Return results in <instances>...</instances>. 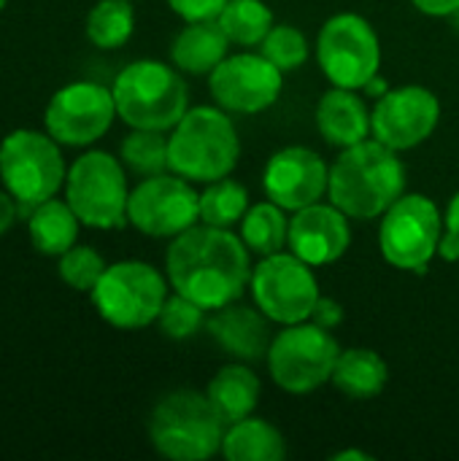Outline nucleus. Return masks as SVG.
<instances>
[{
	"instance_id": "6ab92c4d",
	"label": "nucleus",
	"mask_w": 459,
	"mask_h": 461,
	"mask_svg": "<svg viewBox=\"0 0 459 461\" xmlns=\"http://www.w3.org/2000/svg\"><path fill=\"white\" fill-rule=\"evenodd\" d=\"M206 330L211 335V340L235 362H260L268 357L271 348V319L254 305H241L238 300L216 308L208 321Z\"/></svg>"
},
{
	"instance_id": "20e7f679",
	"label": "nucleus",
	"mask_w": 459,
	"mask_h": 461,
	"mask_svg": "<svg viewBox=\"0 0 459 461\" xmlns=\"http://www.w3.org/2000/svg\"><path fill=\"white\" fill-rule=\"evenodd\" d=\"M114 103L130 130L170 132L189 108V89L176 65L135 59L114 78Z\"/></svg>"
},
{
	"instance_id": "f257e3e1",
	"label": "nucleus",
	"mask_w": 459,
	"mask_h": 461,
	"mask_svg": "<svg viewBox=\"0 0 459 461\" xmlns=\"http://www.w3.org/2000/svg\"><path fill=\"white\" fill-rule=\"evenodd\" d=\"M252 251L238 232L195 224L170 238L165 251V276L173 292L195 300L206 311L225 308L249 286Z\"/></svg>"
},
{
	"instance_id": "c756f323",
	"label": "nucleus",
	"mask_w": 459,
	"mask_h": 461,
	"mask_svg": "<svg viewBox=\"0 0 459 461\" xmlns=\"http://www.w3.org/2000/svg\"><path fill=\"white\" fill-rule=\"evenodd\" d=\"M119 159L141 178L168 173V135L160 130H133L119 146Z\"/></svg>"
},
{
	"instance_id": "4468645a",
	"label": "nucleus",
	"mask_w": 459,
	"mask_h": 461,
	"mask_svg": "<svg viewBox=\"0 0 459 461\" xmlns=\"http://www.w3.org/2000/svg\"><path fill=\"white\" fill-rule=\"evenodd\" d=\"M114 92L97 81H73L60 86L43 113L46 132L60 146H92L116 119Z\"/></svg>"
},
{
	"instance_id": "f03ea898",
	"label": "nucleus",
	"mask_w": 459,
	"mask_h": 461,
	"mask_svg": "<svg viewBox=\"0 0 459 461\" xmlns=\"http://www.w3.org/2000/svg\"><path fill=\"white\" fill-rule=\"evenodd\" d=\"M398 154L400 151L376 138L341 149L330 165V203L357 221L384 216V211L406 194V165Z\"/></svg>"
},
{
	"instance_id": "a878e982",
	"label": "nucleus",
	"mask_w": 459,
	"mask_h": 461,
	"mask_svg": "<svg viewBox=\"0 0 459 461\" xmlns=\"http://www.w3.org/2000/svg\"><path fill=\"white\" fill-rule=\"evenodd\" d=\"M289 211H284L281 205H276L273 200L265 203H254L249 205L246 216L241 219V240L246 243V249L257 257H271L287 249L289 240Z\"/></svg>"
},
{
	"instance_id": "ea45409f",
	"label": "nucleus",
	"mask_w": 459,
	"mask_h": 461,
	"mask_svg": "<svg viewBox=\"0 0 459 461\" xmlns=\"http://www.w3.org/2000/svg\"><path fill=\"white\" fill-rule=\"evenodd\" d=\"M387 89H390V86H387V81H384L381 76H376V78H371V84H368V86H365L363 92H368L371 97H381V95H384Z\"/></svg>"
},
{
	"instance_id": "cd10ccee",
	"label": "nucleus",
	"mask_w": 459,
	"mask_h": 461,
	"mask_svg": "<svg viewBox=\"0 0 459 461\" xmlns=\"http://www.w3.org/2000/svg\"><path fill=\"white\" fill-rule=\"evenodd\" d=\"M249 211V192L241 181L225 176L219 181L203 184L200 192V224L233 230Z\"/></svg>"
},
{
	"instance_id": "58836bf2",
	"label": "nucleus",
	"mask_w": 459,
	"mask_h": 461,
	"mask_svg": "<svg viewBox=\"0 0 459 461\" xmlns=\"http://www.w3.org/2000/svg\"><path fill=\"white\" fill-rule=\"evenodd\" d=\"M333 461H349V459H354V461H373V456L371 454H365V451H338V454H333L330 456Z\"/></svg>"
},
{
	"instance_id": "473e14b6",
	"label": "nucleus",
	"mask_w": 459,
	"mask_h": 461,
	"mask_svg": "<svg viewBox=\"0 0 459 461\" xmlns=\"http://www.w3.org/2000/svg\"><path fill=\"white\" fill-rule=\"evenodd\" d=\"M106 267L108 265H106L103 254L95 251L92 246H73L57 262V273L62 278V284H68L73 292H87V294L95 289V284L100 281Z\"/></svg>"
},
{
	"instance_id": "f704fd0d",
	"label": "nucleus",
	"mask_w": 459,
	"mask_h": 461,
	"mask_svg": "<svg viewBox=\"0 0 459 461\" xmlns=\"http://www.w3.org/2000/svg\"><path fill=\"white\" fill-rule=\"evenodd\" d=\"M168 5L184 22H203V19H216L227 5V0H168Z\"/></svg>"
},
{
	"instance_id": "1a4fd4ad",
	"label": "nucleus",
	"mask_w": 459,
	"mask_h": 461,
	"mask_svg": "<svg viewBox=\"0 0 459 461\" xmlns=\"http://www.w3.org/2000/svg\"><path fill=\"white\" fill-rule=\"evenodd\" d=\"M444 213L427 194H400L381 216L379 249L387 265L403 273H425L438 257Z\"/></svg>"
},
{
	"instance_id": "9b49d317",
	"label": "nucleus",
	"mask_w": 459,
	"mask_h": 461,
	"mask_svg": "<svg viewBox=\"0 0 459 461\" xmlns=\"http://www.w3.org/2000/svg\"><path fill=\"white\" fill-rule=\"evenodd\" d=\"M317 62L333 86L363 92L381 68L376 27L354 11L330 16L317 35Z\"/></svg>"
},
{
	"instance_id": "f8f14e48",
	"label": "nucleus",
	"mask_w": 459,
	"mask_h": 461,
	"mask_svg": "<svg viewBox=\"0 0 459 461\" xmlns=\"http://www.w3.org/2000/svg\"><path fill=\"white\" fill-rule=\"evenodd\" d=\"M249 289L254 305L281 327L308 321L317 300L322 297L314 267L292 251L260 257L252 267Z\"/></svg>"
},
{
	"instance_id": "412c9836",
	"label": "nucleus",
	"mask_w": 459,
	"mask_h": 461,
	"mask_svg": "<svg viewBox=\"0 0 459 461\" xmlns=\"http://www.w3.org/2000/svg\"><path fill=\"white\" fill-rule=\"evenodd\" d=\"M230 38L219 27L216 19L184 22L179 35L170 43V62L189 76H208L227 54Z\"/></svg>"
},
{
	"instance_id": "79ce46f5",
	"label": "nucleus",
	"mask_w": 459,
	"mask_h": 461,
	"mask_svg": "<svg viewBox=\"0 0 459 461\" xmlns=\"http://www.w3.org/2000/svg\"><path fill=\"white\" fill-rule=\"evenodd\" d=\"M5 5H8V0H0V11H3Z\"/></svg>"
},
{
	"instance_id": "423d86ee",
	"label": "nucleus",
	"mask_w": 459,
	"mask_h": 461,
	"mask_svg": "<svg viewBox=\"0 0 459 461\" xmlns=\"http://www.w3.org/2000/svg\"><path fill=\"white\" fill-rule=\"evenodd\" d=\"M168 276L141 259H122L106 267L89 292L97 316L116 330H143L157 324L168 300Z\"/></svg>"
},
{
	"instance_id": "ddd939ff",
	"label": "nucleus",
	"mask_w": 459,
	"mask_h": 461,
	"mask_svg": "<svg viewBox=\"0 0 459 461\" xmlns=\"http://www.w3.org/2000/svg\"><path fill=\"white\" fill-rule=\"evenodd\" d=\"M200 221V192L176 173H157L130 189L127 224L149 238H176Z\"/></svg>"
},
{
	"instance_id": "b1692460",
	"label": "nucleus",
	"mask_w": 459,
	"mask_h": 461,
	"mask_svg": "<svg viewBox=\"0 0 459 461\" xmlns=\"http://www.w3.org/2000/svg\"><path fill=\"white\" fill-rule=\"evenodd\" d=\"M78 224L81 219L70 208L68 200L49 197L38 205H32V213L27 219V235L38 254L43 257H62L68 249L78 240Z\"/></svg>"
},
{
	"instance_id": "f3484780",
	"label": "nucleus",
	"mask_w": 459,
	"mask_h": 461,
	"mask_svg": "<svg viewBox=\"0 0 459 461\" xmlns=\"http://www.w3.org/2000/svg\"><path fill=\"white\" fill-rule=\"evenodd\" d=\"M330 167L319 151L308 146H284L265 162L262 189L265 197L295 213L306 205L319 203L327 194Z\"/></svg>"
},
{
	"instance_id": "5701e85b",
	"label": "nucleus",
	"mask_w": 459,
	"mask_h": 461,
	"mask_svg": "<svg viewBox=\"0 0 459 461\" xmlns=\"http://www.w3.org/2000/svg\"><path fill=\"white\" fill-rule=\"evenodd\" d=\"M330 384L349 400L357 402H368L376 400L387 384H390V367L384 362V357L373 348H344Z\"/></svg>"
},
{
	"instance_id": "c9c22d12",
	"label": "nucleus",
	"mask_w": 459,
	"mask_h": 461,
	"mask_svg": "<svg viewBox=\"0 0 459 461\" xmlns=\"http://www.w3.org/2000/svg\"><path fill=\"white\" fill-rule=\"evenodd\" d=\"M308 321H314V324H319V327H325V330L333 332V330L341 327V321H344V308H341V303L333 300V297H319Z\"/></svg>"
},
{
	"instance_id": "2f4dec72",
	"label": "nucleus",
	"mask_w": 459,
	"mask_h": 461,
	"mask_svg": "<svg viewBox=\"0 0 459 461\" xmlns=\"http://www.w3.org/2000/svg\"><path fill=\"white\" fill-rule=\"evenodd\" d=\"M206 321H208L206 308H200L195 300H189L179 292L168 294V300L157 316L160 332L170 340H189L192 335H197L206 327Z\"/></svg>"
},
{
	"instance_id": "0eeeda50",
	"label": "nucleus",
	"mask_w": 459,
	"mask_h": 461,
	"mask_svg": "<svg viewBox=\"0 0 459 461\" xmlns=\"http://www.w3.org/2000/svg\"><path fill=\"white\" fill-rule=\"evenodd\" d=\"M341 351L344 348L330 330L314 321H300L287 324L273 335L265 365L281 392L311 394L330 384Z\"/></svg>"
},
{
	"instance_id": "9d476101",
	"label": "nucleus",
	"mask_w": 459,
	"mask_h": 461,
	"mask_svg": "<svg viewBox=\"0 0 459 461\" xmlns=\"http://www.w3.org/2000/svg\"><path fill=\"white\" fill-rule=\"evenodd\" d=\"M65 159L60 143L49 132L14 130L0 140V178L3 186L22 205H38L65 186Z\"/></svg>"
},
{
	"instance_id": "a19ab883",
	"label": "nucleus",
	"mask_w": 459,
	"mask_h": 461,
	"mask_svg": "<svg viewBox=\"0 0 459 461\" xmlns=\"http://www.w3.org/2000/svg\"><path fill=\"white\" fill-rule=\"evenodd\" d=\"M446 22L452 24V30H454V32L459 35V8L454 11V14H449V16H446Z\"/></svg>"
},
{
	"instance_id": "4be33fe9",
	"label": "nucleus",
	"mask_w": 459,
	"mask_h": 461,
	"mask_svg": "<svg viewBox=\"0 0 459 461\" xmlns=\"http://www.w3.org/2000/svg\"><path fill=\"white\" fill-rule=\"evenodd\" d=\"M206 397L219 419L230 427L246 416H254L262 397V384L249 362H230L214 373L206 386Z\"/></svg>"
},
{
	"instance_id": "dca6fc26",
	"label": "nucleus",
	"mask_w": 459,
	"mask_h": 461,
	"mask_svg": "<svg viewBox=\"0 0 459 461\" xmlns=\"http://www.w3.org/2000/svg\"><path fill=\"white\" fill-rule=\"evenodd\" d=\"M441 122V100L433 89L406 84L387 89L371 108V132L395 151L422 146Z\"/></svg>"
},
{
	"instance_id": "393cba45",
	"label": "nucleus",
	"mask_w": 459,
	"mask_h": 461,
	"mask_svg": "<svg viewBox=\"0 0 459 461\" xmlns=\"http://www.w3.org/2000/svg\"><path fill=\"white\" fill-rule=\"evenodd\" d=\"M222 456L227 461H281L287 456V440L271 421L246 416L225 429Z\"/></svg>"
},
{
	"instance_id": "aec40b11",
	"label": "nucleus",
	"mask_w": 459,
	"mask_h": 461,
	"mask_svg": "<svg viewBox=\"0 0 459 461\" xmlns=\"http://www.w3.org/2000/svg\"><path fill=\"white\" fill-rule=\"evenodd\" d=\"M317 130L327 146L349 149L368 140L371 132V108L357 89L333 86L317 103Z\"/></svg>"
},
{
	"instance_id": "c85d7f7f",
	"label": "nucleus",
	"mask_w": 459,
	"mask_h": 461,
	"mask_svg": "<svg viewBox=\"0 0 459 461\" xmlns=\"http://www.w3.org/2000/svg\"><path fill=\"white\" fill-rule=\"evenodd\" d=\"M135 30L133 0H97L87 14V38L92 46L111 51L122 49Z\"/></svg>"
},
{
	"instance_id": "bb28decb",
	"label": "nucleus",
	"mask_w": 459,
	"mask_h": 461,
	"mask_svg": "<svg viewBox=\"0 0 459 461\" xmlns=\"http://www.w3.org/2000/svg\"><path fill=\"white\" fill-rule=\"evenodd\" d=\"M216 22L230 38V43L243 49L260 46L271 32V27L276 24L273 11L265 0H227Z\"/></svg>"
},
{
	"instance_id": "6e6552de",
	"label": "nucleus",
	"mask_w": 459,
	"mask_h": 461,
	"mask_svg": "<svg viewBox=\"0 0 459 461\" xmlns=\"http://www.w3.org/2000/svg\"><path fill=\"white\" fill-rule=\"evenodd\" d=\"M65 200L84 227L119 230L127 224V170L108 151L81 154L65 176Z\"/></svg>"
},
{
	"instance_id": "72a5a7b5",
	"label": "nucleus",
	"mask_w": 459,
	"mask_h": 461,
	"mask_svg": "<svg viewBox=\"0 0 459 461\" xmlns=\"http://www.w3.org/2000/svg\"><path fill=\"white\" fill-rule=\"evenodd\" d=\"M438 257L444 262H459V192L449 200L444 213V238L438 246Z\"/></svg>"
},
{
	"instance_id": "39448f33",
	"label": "nucleus",
	"mask_w": 459,
	"mask_h": 461,
	"mask_svg": "<svg viewBox=\"0 0 459 461\" xmlns=\"http://www.w3.org/2000/svg\"><path fill=\"white\" fill-rule=\"evenodd\" d=\"M227 424L219 419L206 392L176 389L165 394L149 416L154 451L173 461H206L222 454Z\"/></svg>"
},
{
	"instance_id": "7c9ffc66",
	"label": "nucleus",
	"mask_w": 459,
	"mask_h": 461,
	"mask_svg": "<svg viewBox=\"0 0 459 461\" xmlns=\"http://www.w3.org/2000/svg\"><path fill=\"white\" fill-rule=\"evenodd\" d=\"M262 57H268L281 73L298 70L300 65H306L311 49H308V38L300 27L295 24H273L271 32L265 35V41L257 46Z\"/></svg>"
},
{
	"instance_id": "7ed1b4c3",
	"label": "nucleus",
	"mask_w": 459,
	"mask_h": 461,
	"mask_svg": "<svg viewBox=\"0 0 459 461\" xmlns=\"http://www.w3.org/2000/svg\"><path fill=\"white\" fill-rule=\"evenodd\" d=\"M238 157L241 138L235 122L216 103L187 108L168 135V167L192 184H211L230 176Z\"/></svg>"
},
{
	"instance_id": "2eb2a0df",
	"label": "nucleus",
	"mask_w": 459,
	"mask_h": 461,
	"mask_svg": "<svg viewBox=\"0 0 459 461\" xmlns=\"http://www.w3.org/2000/svg\"><path fill=\"white\" fill-rule=\"evenodd\" d=\"M284 89V73L260 51L227 54L208 73V92L219 108L238 116L268 111Z\"/></svg>"
},
{
	"instance_id": "a211bd4d",
	"label": "nucleus",
	"mask_w": 459,
	"mask_h": 461,
	"mask_svg": "<svg viewBox=\"0 0 459 461\" xmlns=\"http://www.w3.org/2000/svg\"><path fill=\"white\" fill-rule=\"evenodd\" d=\"M352 246V224L349 216L333 203H314L289 219V240L287 249L298 254L311 267H327L338 262Z\"/></svg>"
},
{
	"instance_id": "4c0bfd02",
	"label": "nucleus",
	"mask_w": 459,
	"mask_h": 461,
	"mask_svg": "<svg viewBox=\"0 0 459 461\" xmlns=\"http://www.w3.org/2000/svg\"><path fill=\"white\" fill-rule=\"evenodd\" d=\"M16 221V197L8 189H0V235H5Z\"/></svg>"
},
{
	"instance_id": "e433bc0d",
	"label": "nucleus",
	"mask_w": 459,
	"mask_h": 461,
	"mask_svg": "<svg viewBox=\"0 0 459 461\" xmlns=\"http://www.w3.org/2000/svg\"><path fill=\"white\" fill-rule=\"evenodd\" d=\"M411 5L425 14V16H438L446 19L449 14H454L459 8V0H411Z\"/></svg>"
}]
</instances>
